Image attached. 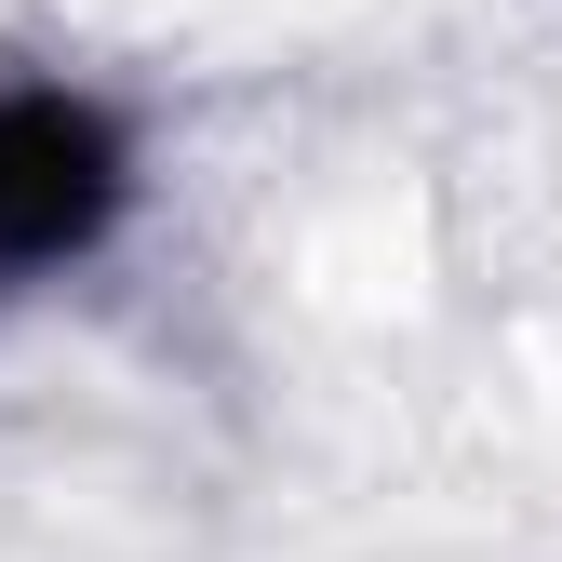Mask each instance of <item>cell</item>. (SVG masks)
<instances>
[{"label": "cell", "instance_id": "6da1fadb", "mask_svg": "<svg viewBox=\"0 0 562 562\" xmlns=\"http://www.w3.org/2000/svg\"><path fill=\"white\" fill-rule=\"evenodd\" d=\"M134 201H148L134 121L67 67H0V295L94 268L134 228Z\"/></svg>", "mask_w": 562, "mask_h": 562}]
</instances>
